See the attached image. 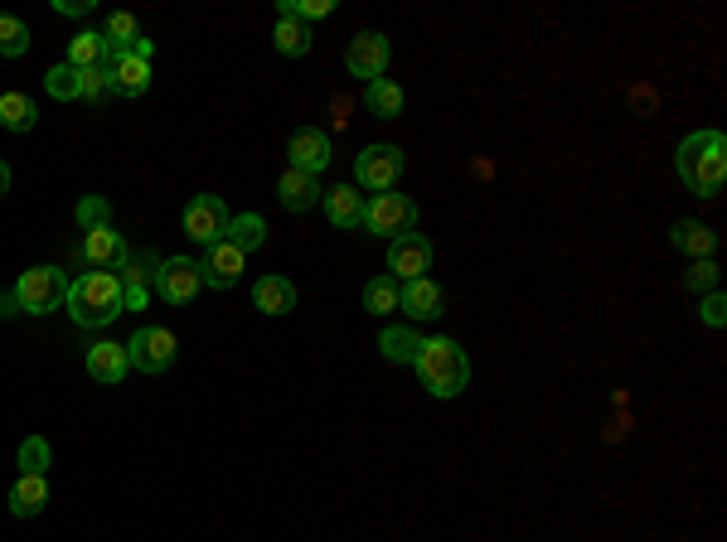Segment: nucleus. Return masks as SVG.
<instances>
[{"label":"nucleus","mask_w":727,"mask_h":542,"mask_svg":"<svg viewBox=\"0 0 727 542\" xmlns=\"http://www.w3.org/2000/svg\"><path fill=\"white\" fill-rule=\"evenodd\" d=\"M64 305L78 329H102L117 315H127V286L117 271H83L78 281H68Z\"/></svg>","instance_id":"f257e3e1"},{"label":"nucleus","mask_w":727,"mask_h":542,"mask_svg":"<svg viewBox=\"0 0 727 542\" xmlns=\"http://www.w3.org/2000/svg\"><path fill=\"white\" fill-rule=\"evenodd\" d=\"M674 165H679V180H684L688 189L703 194V199H713V194L723 189V180H727V136L723 131L684 136Z\"/></svg>","instance_id":"f03ea898"},{"label":"nucleus","mask_w":727,"mask_h":542,"mask_svg":"<svg viewBox=\"0 0 727 542\" xmlns=\"http://www.w3.org/2000/svg\"><path fill=\"white\" fill-rule=\"evenodd\" d=\"M412 368H417L422 388H427L432 398H460V392L470 388V359H466V349H460L456 339H446V335L422 339Z\"/></svg>","instance_id":"7ed1b4c3"},{"label":"nucleus","mask_w":727,"mask_h":542,"mask_svg":"<svg viewBox=\"0 0 727 542\" xmlns=\"http://www.w3.org/2000/svg\"><path fill=\"white\" fill-rule=\"evenodd\" d=\"M10 291L20 295V311L24 315H48V311H58V305H64L68 277L58 267H30V271H20V281Z\"/></svg>","instance_id":"20e7f679"},{"label":"nucleus","mask_w":727,"mask_h":542,"mask_svg":"<svg viewBox=\"0 0 727 542\" xmlns=\"http://www.w3.org/2000/svg\"><path fill=\"white\" fill-rule=\"evenodd\" d=\"M364 228L373 232V238H403V232L417 228V204L408 199V194H373L369 204H364Z\"/></svg>","instance_id":"39448f33"},{"label":"nucleus","mask_w":727,"mask_h":542,"mask_svg":"<svg viewBox=\"0 0 727 542\" xmlns=\"http://www.w3.org/2000/svg\"><path fill=\"white\" fill-rule=\"evenodd\" d=\"M175 354H180V339L170 335L165 325H145L127 339V359L137 373H165V368L175 364Z\"/></svg>","instance_id":"423d86ee"},{"label":"nucleus","mask_w":727,"mask_h":542,"mask_svg":"<svg viewBox=\"0 0 727 542\" xmlns=\"http://www.w3.org/2000/svg\"><path fill=\"white\" fill-rule=\"evenodd\" d=\"M228 224H234V214H228V204L218 199V194H194L189 208H185V232L199 248H214V242L228 238Z\"/></svg>","instance_id":"0eeeda50"},{"label":"nucleus","mask_w":727,"mask_h":542,"mask_svg":"<svg viewBox=\"0 0 727 542\" xmlns=\"http://www.w3.org/2000/svg\"><path fill=\"white\" fill-rule=\"evenodd\" d=\"M155 291H161V301H170V305H189L194 295L204 291L199 262H194V257H165V262L155 267Z\"/></svg>","instance_id":"6e6552de"},{"label":"nucleus","mask_w":727,"mask_h":542,"mask_svg":"<svg viewBox=\"0 0 727 542\" xmlns=\"http://www.w3.org/2000/svg\"><path fill=\"white\" fill-rule=\"evenodd\" d=\"M398 175H403V151L398 145H369L355 160V180L373 194H388L398 184Z\"/></svg>","instance_id":"1a4fd4ad"},{"label":"nucleus","mask_w":727,"mask_h":542,"mask_svg":"<svg viewBox=\"0 0 727 542\" xmlns=\"http://www.w3.org/2000/svg\"><path fill=\"white\" fill-rule=\"evenodd\" d=\"M388 58H393V44H388V34L364 30V34H355V40H349L345 64H349V73H355V78L373 83V78H383V73H388Z\"/></svg>","instance_id":"9d476101"},{"label":"nucleus","mask_w":727,"mask_h":542,"mask_svg":"<svg viewBox=\"0 0 727 542\" xmlns=\"http://www.w3.org/2000/svg\"><path fill=\"white\" fill-rule=\"evenodd\" d=\"M242 271H248V252H238L228 238H224V242H214V248H204V262H199L204 286H214V291H234Z\"/></svg>","instance_id":"9b49d317"},{"label":"nucleus","mask_w":727,"mask_h":542,"mask_svg":"<svg viewBox=\"0 0 727 542\" xmlns=\"http://www.w3.org/2000/svg\"><path fill=\"white\" fill-rule=\"evenodd\" d=\"M78 257L88 262L93 271H117L121 277V267H127V242H121V232L112 228V224H102V228H88L83 232V248H78Z\"/></svg>","instance_id":"f8f14e48"},{"label":"nucleus","mask_w":727,"mask_h":542,"mask_svg":"<svg viewBox=\"0 0 727 542\" xmlns=\"http://www.w3.org/2000/svg\"><path fill=\"white\" fill-rule=\"evenodd\" d=\"M388 267H393V281H417L432 271V242L422 232H403V238L388 242Z\"/></svg>","instance_id":"ddd939ff"},{"label":"nucleus","mask_w":727,"mask_h":542,"mask_svg":"<svg viewBox=\"0 0 727 542\" xmlns=\"http://www.w3.org/2000/svg\"><path fill=\"white\" fill-rule=\"evenodd\" d=\"M291 170H301V175H321L325 165L335 160L330 151V136H325L321 127H301L296 136H291Z\"/></svg>","instance_id":"4468645a"},{"label":"nucleus","mask_w":727,"mask_h":542,"mask_svg":"<svg viewBox=\"0 0 727 542\" xmlns=\"http://www.w3.org/2000/svg\"><path fill=\"white\" fill-rule=\"evenodd\" d=\"M398 311H408L412 319H442V315H446V291L436 286L432 277L403 281V295H398Z\"/></svg>","instance_id":"2eb2a0df"},{"label":"nucleus","mask_w":727,"mask_h":542,"mask_svg":"<svg viewBox=\"0 0 727 542\" xmlns=\"http://www.w3.org/2000/svg\"><path fill=\"white\" fill-rule=\"evenodd\" d=\"M131 373V359H127V344H93L88 349V378L93 383H107V388H117L121 378Z\"/></svg>","instance_id":"dca6fc26"},{"label":"nucleus","mask_w":727,"mask_h":542,"mask_svg":"<svg viewBox=\"0 0 727 542\" xmlns=\"http://www.w3.org/2000/svg\"><path fill=\"white\" fill-rule=\"evenodd\" d=\"M276 194H282V208H291V214H306L311 204L325 199L321 175H301V170H291V165H286V175L276 180Z\"/></svg>","instance_id":"f3484780"},{"label":"nucleus","mask_w":727,"mask_h":542,"mask_svg":"<svg viewBox=\"0 0 727 542\" xmlns=\"http://www.w3.org/2000/svg\"><path fill=\"white\" fill-rule=\"evenodd\" d=\"M107 68H112V93L117 97H141L151 88V64L137 54H121V58H107Z\"/></svg>","instance_id":"a211bd4d"},{"label":"nucleus","mask_w":727,"mask_h":542,"mask_svg":"<svg viewBox=\"0 0 727 542\" xmlns=\"http://www.w3.org/2000/svg\"><path fill=\"white\" fill-rule=\"evenodd\" d=\"M252 305H258L262 315H291L296 311V286H291L286 277H262L258 286H252Z\"/></svg>","instance_id":"6ab92c4d"},{"label":"nucleus","mask_w":727,"mask_h":542,"mask_svg":"<svg viewBox=\"0 0 727 542\" xmlns=\"http://www.w3.org/2000/svg\"><path fill=\"white\" fill-rule=\"evenodd\" d=\"M44 503H48L44 475H20L15 485H10V513H15V519H34V513H44Z\"/></svg>","instance_id":"aec40b11"},{"label":"nucleus","mask_w":727,"mask_h":542,"mask_svg":"<svg viewBox=\"0 0 727 542\" xmlns=\"http://www.w3.org/2000/svg\"><path fill=\"white\" fill-rule=\"evenodd\" d=\"M325 214H330L335 228H364V194L339 184V189H325Z\"/></svg>","instance_id":"412c9836"},{"label":"nucleus","mask_w":727,"mask_h":542,"mask_svg":"<svg viewBox=\"0 0 727 542\" xmlns=\"http://www.w3.org/2000/svg\"><path fill=\"white\" fill-rule=\"evenodd\" d=\"M674 248L679 252H688L694 262H708L713 257V248H718V232H713L708 224H694V218H684V224H674Z\"/></svg>","instance_id":"4be33fe9"},{"label":"nucleus","mask_w":727,"mask_h":542,"mask_svg":"<svg viewBox=\"0 0 727 542\" xmlns=\"http://www.w3.org/2000/svg\"><path fill=\"white\" fill-rule=\"evenodd\" d=\"M34 121H40V107H34V97H24V93H0V127L6 131H34Z\"/></svg>","instance_id":"5701e85b"},{"label":"nucleus","mask_w":727,"mask_h":542,"mask_svg":"<svg viewBox=\"0 0 727 542\" xmlns=\"http://www.w3.org/2000/svg\"><path fill=\"white\" fill-rule=\"evenodd\" d=\"M107 58H121V54H131V44L141 40V24H137V15H127V10H117L112 20H107Z\"/></svg>","instance_id":"b1692460"},{"label":"nucleus","mask_w":727,"mask_h":542,"mask_svg":"<svg viewBox=\"0 0 727 542\" xmlns=\"http://www.w3.org/2000/svg\"><path fill=\"white\" fill-rule=\"evenodd\" d=\"M364 107H369L373 117H383V121L398 117V112H403V88H398L393 78H373L369 93H364Z\"/></svg>","instance_id":"393cba45"},{"label":"nucleus","mask_w":727,"mask_h":542,"mask_svg":"<svg viewBox=\"0 0 727 542\" xmlns=\"http://www.w3.org/2000/svg\"><path fill=\"white\" fill-rule=\"evenodd\" d=\"M272 40H276V48H282L286 58H301V54H311V24H301V20H276V30H272Z\"/></svg>","instance_id":"a878e982"},{"label":"nucleus","mask_w":727,"mask_h":542,"mask_svg":"<svg viewBox=\"0 0 727 542\" xmlns=\"http://www.w3.org/2000/svg\"><path fill=\"white\" fill-rule=\"evenodd\" d=\"M68 64L73 68H102L107 64V40L93 30H83L78 40H68Z\"/></svg>","instance_id":"bb28decb"},{"label":"nucleus","mask_w":727,"mask_h":542,"mask_svg":"<svg viewBox=\"0 0 727 542\" xmlns=\"http://www.w3.org/2000/svg\"><path fill=\"white\" fill-rule=\"evenodd\" d=\"M417 335H412L408 325H388L383 335H379V349H383V359H393V364H412L417 359Z\"/></svg>","instance_id":"cd10ccee"},{"label":"nucleus","mask_w":727,"mask_h":542,"mask_svg":"<svg viewBox=\"0 0 727 542\" xmlns=\"http://www.w3.org/2000/svg\"><path fill=\"white\" fill-rule=\"evenodd\" d=\"M228 242H234L238 252H258L262 242H267V224L258 214H238L234 224H228Z\"/></svg>","instance_id":"c85d7f7f"},{"label":"nucleus","mask_w":727,"mask_h":542,"mask_svg":"<svg viewBox=\"0 0 727 542\" xmlns=\"http://www.w3.org/2000/svg\"><path fill=\"white\" fill-rule=\"evenodd\" d=\"M398 295H403V286H398L393 277H373L369 286H364V311H369V315L398 311Z\"/></svg>","instance_id":"c756f323"},{"label":"nucleus","mask_w":727,"mask_h":542,"mask_svg":"<svg viewBox=\"0 0 727 542\" xmlns=\"http://www.w3.org/2000/svg\"><path fill=\"white\" fill-rule=\"evenodd\" d=\"M44 93L54 97V102H78V68L73 64H58L44 73Z\"/></svg>","instance_id":"7c9ffc66"},{"label":"nucleus","mask_w":727,"mask_h":542,"mask_svg":"<svg viewBox=\"0 0 727 542\" xmlns=\"http://www.w3.org/2000/svg\"><path fill=\"white\" fill-rule=\"evenodd\" d=\"M30 48V24L15 15H0V58H20Z\"/></svg>","instance_id":"2f4dec72"},{"label":"nucleus","mask_w":727,"mask_h":542,"mask_svg":"<svg viewBox=\"0 0 727 542\" xmlns=\"http://www.w3.org/2000/svg\"><path fill=\"white\" fill-rule=\"evenodd\" d=\"M112 93V68H78V102H102Z\"/></svg>","instance_id":"473e14b6"},{"label":"nucleus","mask_w":727,"mask_h":542,"mask_svg":"<svg viewBox=\"0 0 727 542\" xmlns=\"http://www.w3.org/2000/svg\"><path fill=\"white\" fill-rule=\"evenodd\" d=\"M330 10H335V0H282V6H276V15L311 24V20H325Z\"/></svg>","instance_id":"72a5a7b5"},{"label":"nucleus","mask_w":727,"mask_h":542,"mask_svg":"<svg viewBox=\"0 0 727 542\" xmlns=\"http://www.w3.org/2000/svg\"><path fill=\"white\" fill-rule=\"evenodd\" d=\"M44 470H48V441L30 436L20 446V475H44Z\"/></svg>","instance_id":"f704fd0d"},{"label":"nucleus","mask_w":727,"mask_h":542,"mask_svg":"<svg viewBox=\"0 0 727 542\" xmlns=\"http://www.w3.org/2000/svg\"><path fill=\"white\" fill-rule=\"evenodd\" d=\"M102 224H112V204L107 199H78V228L88 232V228H102Z\"/></svg>","instance_id":"c9c22d12"},{"label":"nucleus","mask_w":727,"mask_h":542,"mask_svg":"<svg viewBox=\"0 0 727 542\" xmlns=\"http://www.w3.org/2000/svg\"><path fill=\"white\" fill-rule=\"evenodd\" d=\"M684 286H688V291H713V286H718V267H713V257H708V262H694V267H688Z\"/></svg>","instance_id":"e433bc0d"},{"label":"nucleus","mask_w":727,"mask_h":542,"mask_svg":"<svg viewBox=\"0 0 727 542\" xmlns=\"http://www.w3.org/2000/svg\"><path fill=\"white\" fill-rule=\"evenodd\" d=\"M703 319H708V325H723V319H727V305H723V295H718V291H713L708 301H703Z\"/></svg>","instance_id":"4c0bfd02"},{"label":"nucleus","mask_w":727,"mask_h":542,"mask_svg":"<svg viewBox=\"0 0 727 542\" xmlns=\"http://www.w3.org/2000/svg\"><path fill=\"white\" fill-rule=\"evenodd\" d=\"M93 0H58V15H88Z\"/></svg>","instance_id":"58836bf2"},{"label":"nucleus","mask_w":727,"mask_h":542,"mask_svg":"<svg viewBox=\"0 0 727 542\" xmlns=\"http://www.w3.org/2000/svg\"><path fill=\"white\" fill-rule=\"evenodd\" d=\"M0 315H24V311H20V295H15V291H0Z\"/></svg>","instance_id":"ea45409f"},{"label":"nucleus","mask_w":727,"mask_h":542,"mask_svg":"<svg viewBox=\"0 0 727 542\" xmlns=\"http://www.w3.org/2000/svg\"><path fill=\"white\" fill-rule=\"evenodd\" d=\"M131 54H137V58H145V64H151V54H155V40H145V34H141V40L131 44Z\"/></svg>","instance_id":"a19ab883"},{"label":"nucleus","mask_w":727,"mask_h":542,"mask_svg":"<svg viewBox=\"0 0 727 542\" xmlns=\"http://www.w3.org/2000/svg\"><path fill=\"white\" fill-rule=\"evenodd\" d=\"M6 194H10V165L0 160V199H6Z\"/></svg>","instance_id":"79ce46f5"}]
</instances>
